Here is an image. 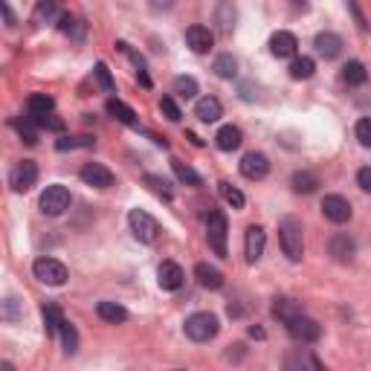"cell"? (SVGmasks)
I'll list each match as a JSON object with an SVG mask.
<instances>
[{
  "label": "cell",
  "instance_id": "1",
  "mask_svg": "<svg viewBox=\"0 0 371 371\" xmlns=\"http://www.w3.org/2000/svg\"><path fill=\"white\" fill-rule=\"evenodd\" d=\"M279 241H282V250L290 261H302L304 255V230H302V221L287 215L279 223Z\"/></svg>",
  "mask_w": 371,
  "mask_h": 371
},
{
  "label": "cell",
  "instance_id": "2",
  "mask_svg": "<svg viewBox=\"0 0 371 371\" xmlns=\"http://www.w3.org/2000/svg\"><path fill=\"white\" fill-rule=\"evenodd\" d=\"M218 316L215 313H209V311H198V313H191L189 319H186V325H183V331H186V336L191 343H209V340H215L218 336Z\"/></svg>",
  "mask_w": 371,
  "mask_h": 371
},
{
  "label": "cell",
  "instance_id": "3",
  "mask_svg": "<svg viewBox=\"0 0 371 371\" xmlns=\"http://www.w3.org/2000/svg\"><path fill=\"white\" fill-rule=\"evenodd\" d=\"M67 209H70V191H67V186L53 183V186H46L41 191V212L44 215L58 218L61 212H67Z\"/></svg>",
  "mask_w": 371,
  "mask_h": 371
},
{
  "label": "cell",
  "instance_id": "4",
  "mask_svg": "<svg viewBox=\"0 0 371 371\" xmlns=\"http://www.w3.org/2000/svg\"><path fill=\"white\" fill-rule=\"evenodd\" d=\"M128 223H131L134 238L142 241V244H154L159 235V223L148 212H142V209H131V212H128Z\"/></svg>",
  "mask_w": 371,
  "mask_h": 371
},
{
  "label": "cell",
  "instance_id": "5",
  "mask_svg": "<svg viewBox=\"0 0 371 371\" xmlns=\"http://www.w3.org/2000/svg\"><path fill=\"white\" fill-rule=\"evenodd\" d=\"M32 273H35V279L41 284H50V287H61L64 282H67V267H64L61 261H55V258H46V255L32 264Z\"/></svg>",
  "mask_w": 371,
  "mask_h": 371
},
{
  "label": "cell",
  "instance_id": "6",
  "mask_svg": "<svg viewBox=\"0 0 371 371\" xmlns=\"http://www.w3.org/2000/svg\"><path fill=\"white\" fill-rule=\"evenodd\" d=\"M206 238L218 258H227V218L221 212H212L206 218Z\"/></svg>",
  "mask_w": 371,
  "mask_h": 371
},
{
  "label": "cell",
  "instance_id": "7",
  "mask_svg": "<svg viewBox=\"0 0 371 371\" xmlns=\"http://www.w3.org/2000/svg\"><path fill=\"white\" fill-rule=\"evenodd\" d=\"M287 334L293 336L296 343H316L319 336H322V325L316 319H311V316H296V319H290L287 322Z\"/></svg>",
  "mask_w": 371,
  "mask_h": 371
},
{
  "label": "cell",
  "instance_id": "8",
  "mask_svg": "<svg viewBox=\"0 0 371 371\" xmlns=\"http://www.w3.org/2000/svg\"><path fill=\"white\" fill-rule=\"evenodd\" d=\"M35 183H38V166L32 163V159H21V163L15 166L12 174H9V186H12L15 191H18V195L29 191Z\"/></svg>",
  "mask_w": 371,
  "mask_h": 371
},
{
  "label": "cell",
  "instance_id": "9",
  "mask_svg": "<svg viewBox=\"0 0 371 371\" xmlns=\"http://www.w3.org/2000/svg\"><path fill=\"white\" fill-rule=\"evenodd\" d=\"M322 215H325L331 223H348L354 209L343 195H328L325 200H322Z\"/></svg>",
  "mask_w": 371,
  "mask_h": 371
},
{
  "label": "cell",
  "instance_id": "10",
  "mask_svg": "<svg viewBox=\"0 0 371 371\" xmlns=\"http://www.w3.org/2000/svg\"><path fill=\"white\" fill-rule=\"evenodd\" d=\"M264 244H267V232L258 227V223L247 227V235H244V255H247V264H255L258 258L264 255Z\"/></svg>",
  "mask_w": 371,
  "mask_h": 371
},
{
  "label": "cell",
  "instance_id": "11",
  "mask_svg": "<svg viewBox=\"0 0 371 371\" xmlns=\"http://www.w3.org/2000/svg\"><path fill=\"white\" fill-rule=\"evenodd\" d=\"M78 174H82V180L93 189H110L114 186V171H110L107 166H102V163H87Z\"/></svg>",
  "mask_w": 371,
  "mask_h": 371
},
{
  "label": "cell",
  "instance_id": "12",
  "mask_svg": "<svg viewBox=\"0 0 371 371\" xmlns=\"http://www.w3.org/2000/svg\"><path fill=\"white\" fill-rule=\"evenodd\" d=\"M241 174H244L247 180H264V177L270 174L267 157H264V154H258V151L244 154V159H241Z\"/></svg>",
  "mask_w": 371,
  "mask_h": 371
},
{
  "label": "cell",
  "instance_id": "13",
  "mask_svg": "<svg viewBox=\"0 0 371 371\" xmlns=\"http://www.w3.org/2000/svg\"><path fill=\"white\" fill-rule=\"evenodd\" d=\"M186 44L191 46V53H209L212 50V44H215V35H212V29L209 26H189L186 29Z\"/></svg>",
  "mask_w": 371,
  "mask_h": 371
},
{
  "label": "cell",
  "instance_id": "14",
  "mask_svg": "<svg viewBox=\"0 0 371 371\" xmlns=\"http://www.w3.org/2000/svg\"><path fill=\"white\" fill-rule=\"evenodd\" d=\"M296 46H299L296 35H293V32H287V29H279L276 35L270 38V53L276 55V58H293L296 55Z\"/></svg>",
  "mask_w": 371,
  "mask_h": 371
},
{
  "label": "cell",
  "instance_id": "15",
  "mask_svg": "<svg viewBox=\"0 0 371 371\" xmlns=\"http://www.w3.org/2000/svg\"><path fill=\"white\" fill-rule=\"evenodd\" d=\"M313 46H316V53L325 58V61H331V58H336L343 53V38L336 35V32H319L316 35V41H313Z\"/></svg>",
  "mask_w": 371,
  "mask_h": 371
},
{
  "label": "cell",
  "instance_id": "16",
  "mask_svg": "<svg viewBox=\"0 0 371 371\" xmlns=\"http://www.w3.org/2000/svg\"><path fill=\"white\" fill-rule=\"evenodd\" d=\"M183 267L180 264H174V261H163L159 264V270H157V282H159V287L163 290H177L183 284Z\"/></svg>",
  "mask_w": 371,
  "mask_h": 371
},
{
  "label": "cell",
  "instance_id": "17",
  "mask_svg": "<svg viewBox=\"0 0 371 371\" xmlns=\"http://www.w3.org/2000/svg\"><path fill=\"white\" fill-rule=\"evenodd\" d=\"M195 117L200 122H218L223 117V105L215 99V96H203V99H198V105H195Z\"/></svg>",
  "mask_w": 371,
  "mask_h": 371
},
{
  "label": "cell",
  "instance_id": "18",
  "mask_svg": "<svg viewBox=\"0 0 371 371\" xmlns=\"http://www.w3.org/2000/svg\"><path fill=\"white\" fill-rule=\"evenodd\" d=\"M241 142H244V134H241V128H235V125H223L215 134V145L221 151H235V148H241Z\"/></svg>",
  "mask_w": 371,
  "mask_h": 371
},
{
  "label": "cell",
  "instance_id": "19",
  "mask_svg": "<svg viewBox=\"0 0 371 371\" xmlns=\"http://www.w3.org/2000/svg\"><path fill=\"white\" fill-rule=\"evenodd\" d=\"M328 252L336 258V261H351L354 252H357V244H354L348 235H334L331 244H328Z\"/></svg>",
  "mask_w": 371,
  "mask_h": 371
},
{
  "label": "cell",
  "instance_id": "20",
  "mask_svg": "<svg viewBox=\"0 0 371 371\" xmlns=\"http://www.w3.org/2000/svg\"><path fill=\"white\" fill-rule=\"evenodd\" d=\"M195 276H198L200 287H206V290H221L223 287V273L218 267H212V264H198Z\"/></svg>",
  "mask_w": 371,
  "mask_h": 371
},
{
  "label": "cell",
  "instance_id": "21",
  "mask_svg": "<svg viewBox=\"0 0 371 371\" xmlns=\"http://www.w3.org/2000/svg\"><path fill=\"white\" fill-rule=\"evenodd\" d=\"M26 107H29V117L38 122L41 117L53 114L55 102H53V96H46V93H32V96H29V102H26Z\"/></svg>",
  "mask_w": 371,
  "mask_h": 371
},
{
  "label": "cell",
  "instance_id": "22",
  "mask_svg": "<svg viewBox=\"0 0 371 371\" xmlns=\"http://www.w3.org/2000/svg\"><path fill=\"white\" fill-rule=\"evenodd\" d=\"M235 6L230 3V0H221L218 3V9H215V24H218V29L223 32V35H230V32L235 29Z\"/></svg>",
  "mask_w": 371,
  "mask_h": 371
},
{
  "label": "cell",
  "instance_id": "23",
  "mask_svg": "<svg viewBox=\"0 0 371 371\" xmlns=\"http://www.w3.org/2000/svg\"><path fill=\"white\" fill-rule=\"evenodd\" d=\"M290 186H293L296 195H313V191L319 189V177L313 171H296L293 177H290Z\"/></svg>",
  "mask_w": 371,
  "mask_h": 371
},
{
  "label": "cell",
  "instance_id": "24",
  "mask_svg": "<svg viewBox=\"0 0 371 371\" xmlns=\"http://www.w3.org/2000/svg\"><path fill=\"white\" fill-rule=\"evenodd\" d=\"M107 114L114 117V119H119L122 125H128V128H139V119H137V114H134V107H128V105L119 102V99H110V102H107Z\"/></svg>",
  "mask_w": 371,
  "mask_h": 371
},
{
  "label": "cell",
  "instance_id": "25",
  "mask_svg": "<svg viewBox=\"0 0 371 371\" xmlns=\"http://www.w3.org/2000/svg\"><path fill=\"white\" fill-rule=\"evenodd\" d=\"M96 313H99V319L110 322V325H122V322L128 319V311L117 302H99L96 304Z\"/></svg>",
  "mask_w": 371,
  "mask_h": 371
},
{
  "label": "cell",
  "instance_id": "26",
  "mask_svg": "<svg viewBox=\"0 0 371 371\" xmlns=\"http://www.w3.org/2000/svg\"><path fill=\"white\" fill-rule=\"evenodd\" d=\"M58 18H61L58 0H38L35 12H32V21H35V24H55Z\"/></svg>",
  "mask_w": 371,
  "mask_h": 371
},
{
  "label": "cell",
  "instance_id": "27",
  "mask_svg": "<svg viewBox=\"0 0 371 371\" xmlns=\"http://www.w3.org/2000/svg\"><path fill=\"white\" fill-rule=\"evenodd\" d=\"M313 73H316V61L308 55L293 58V64H290V78H293V82H308Z\"/></svg>",
  "mask_w": 371,
  "mask_h": 371
},
{
  "label": "cell",
  "instance_id": "28",
  "mask_svg": "<svg viewBox=\"0 0 371 371\" xmlns=\"http://www.w3.org/2000/svg\"><path fill=\"white\" fill-rule=\"evenodd\" d=\"M273 316L282 319L284 325H287L290 319L302 316V304H299V302H293V299H276V304H273Z\"/></svg>",
  "mask_w": 371,
  "mask_h": 371
},
{
  "label": "cell",
  "instance_id": "29",
  "mask_svg": "<svg viewBox=\"0 0 371 371\" xmlns=\"http://www.w3.org/2000/svg\"><path fill=\"white\" fill-rule=\"evenodd\" d=\"M171 169H174V174H177V180L180 183H186V186H203V177L191 169V166H186V163H180V159H171Z\"/></svg>",
  "mask_w": 371,
  "mask_h": 371
},
{
  "label": "cell",
  "instance_id": "30",
  "mask_svg": "<svg viewBox=\"0 0 371 371\" xmlns=\"http://www.w3.org/2000/svg\"><path fill=\"white\" fill-rule=\"evenodd\" d=\"M287 368L290 371H296V368H311V371H319L322 368V363L313 357V354L304 348V351H299V354H290L287 357Z\"/></svg>",
  "mask_w": 371,
  "mask_h": 371
},
{
  "label": "cell",
  "instance_id": "31",
  "mask_svg": "<svg viewBox=\"0 0 371 371\" xmlns=\"http://www.w3.org/2000/svg\"><path fill=\"white\" fill-rule=\"evenodd\" d=\"M343 78L348 85H365L368 82V70H365V64L363 61H348L345 67H343Z\"/></svg>",
  "mask_w": 371,
  "mask_h": 371
},
{
  "label": "cell",
  "instance_id": "32",
  "mask_svg": "<svg viewBox=\"0 0 371 371\" xmlns=\"http://www.w3.org/2000/svg\"><path fill=\"white\" fill-rule=\"evenodd\" d=\"M38 122L32 117H24V119H15V131H18V137L26 142V145H35L38 142Z\"/></svg>",
  "mask_w": 371,
  "mask_h": 371
},
{
  "label": "cell",
  "instance_id": "33",
  "mask_svg": "<svg viewBox=\"0 0 371 371\" xmlns=\"http://www.w3.org/2000/svg\"><path fill=\"white\" fill-rule=\"evenodd\" d=\"M61 322H64V313H61L58 304H44V325H46V334H50V336H58Z\"/></svg>",
  "mask_w": 371,
  "mask_h": 371
},
{
  "label": "cell",
  "instance_id": "34",
  "mask_svg": "<svg viewBox=\"0 0 371 371\" xmlns=\"http://www.w3.org/2000/svg\"><path fill=\"white\" fill-rule=\"evenodd\" d=\"M93 137L90 134H78V137H61L55 142V148L58 151H73V148H93Z\"/></svg>",
  "mask_w": 371,
  "mask_h": 371
},
{
  "label": "cell",
  "instance_id": "35",
  "mask_svg": "<svg viewBox=\"0 0 371 371\" xmlns=\"http://www.w3.org/2000/svg\"><path fill=\"white\" fill-rule=\"evenodd\" d=\"M212 70H215V76H218V78H235L238 64H235V58H232L230 53H223V55H218V58H215Z\"/></svg>",
  "mask_w": 371,
  "mask_h": 371
},
{
  "label": "cell",
  "instance_id": "36",
  "mask_svg": "<svg viewBox=\"0 0 371 371\" xmlns=\"http://www.w3.org/2000/svg\"><path fill=\"white\" fill-rule=\"evenodd\" d=\"M58 32H64V35H73V38L82 41V38H85V24L78 21V18H73V15H61V18H58Z\"/></svg>",
  "mask_w": 371,
  "mask_h": 371
},
{
  "label": "cell",
  "instance_id": "37",
  "mask_svg": "<svg viewBox=\"0 0 371 371\" xmlns=\"http://www.w3.org/2000/svg\"><path fill=\"white\" fill-rule=\"evenodd\" d=\"M174 93L180 96V99H195L198 96V82L191 76H177L174 78Z\"/></svg>",
  "mask_w": 371,
  "mask_h": 371
},
{
  "label": "cell",
  "instance_id": "38",
  "mask_svg": "<svg viewBox=\"0 0 371 371\" xmlns=\"http://www.w3.org/2000/svg\"><path fill=\"white\" fill-rule=\"evenodd\" d=\"M58 336H61L64 351H67V354H76V351H78V334H76V328L70 325L67 319L61 322V331H58Z\"/></svg>",
  "mask_w": 371,
  "mask_h": 371
},
{
  "label": "cell",
  "instance_id": "39",
  "mask_svg": "<svg viewBox=\"0 0 371 371\" xmlns=\"http://www.w3.org/2000/svg\"><path fill=\"white\" fill-rule=\"evenodd\" d=\"M221 198L227 200V203H230L232 209H244V203H247V198L241 195V191H238V189H235L232 183H227V180L221 183Z\"/></svg>",
  "mask_w": 371,
  "mask_h": 371
},
{
  "label": "cell",
  "instance_id": "40",
  "mask_svg": "<svg viewBox=\"0 0 371 371\" xmlns=\"http://www.w3.org/2000/svg\"><path fill=\"white\" fill-rule=\"evenodd\" d=\"M159 110H163V117L169 119V122H180V107H177V102L171 99V96H163V99H159Z\"/></svg>",
  "mask_w": 371,
  "mask_h": 371
},
{
  "label": "cell",
  "instance_id": "41",
  "mask_svg": "<svg viewBox=\"0 0 371 371\" xmlns=\"http://www.w3.org/2000/svg\"><path fill=\"white\" fill-rule=\"evenodd\" d=\"M145 186H151L159 198H166V200H171V189H169V180H163V177H157V174H148L145 177Z\"/></svg>",
  "mask_w": 371,
  "mask_h": 371
},
{
  "label": "cell",
  "instance_id": "42",
  "mask_svg": "<svg viewBox=\"0 0 371 371\" xmlns=\"http://www.w3.org/2000/svg\"><path fill=\"white\" fill-rule=\"evenodd\" d=\"M96 82H99L105 90H114L117 87V82H114V76H110V70H107V64L105 61H99V64H96Z\"/></svg>",
  "mask_w": 371,
  "mask_h": 371
},
{
  "label": "cell",
  "instance_id": "43",
  "mask_svg": "<svg viewBox=\"0 0 371 371\" xmlns=\"http://www.w3.org/2000/svg\"><path fill=\"white\" fill-rule=\"evenodd\" d=\"M354 134H357L363 148H371V119H360L357 128H354Z\"/></svg>",
  "mask_w": 371,
  "mask_h": 371
},
{
  "label": "cell",
  "instance_id": "44",
  "mask_svg": "<svg viewBox=\"0 0 371 371\" xmlns=\"http://www.w3.org/2000/svg\"><path fill=\"white\" fill-rule=\"evenodd\" d=\"M38 125H41V128H46V131H58V134L64 131V119H58L55 114L41 117V119H38Z\"/></svg>",
  "mask_w": 371,
  "mask_h": 371
},
{
  "label": "cell",
  "instance_id": "45",
  "mask_svg": "<svg viewBox=\"0 0 371 371\" xmlns=\"http://www.w3.org/2000/svg\"><path fill=\"white\" fill-rule=\"evenodd\" d=\"M0 316H3L6 322H15V319H18V316H21V313H18V299L9 296V299L3 302V311H0Z\"/></svg>",
  "mask_w": 371,
  "mask_h": 371
},
{
  "label": "cell",
  "instance_id": "46",
  "mask_svg": "<svg viewBox=\"0 0 371 371\" xmlns=\"http://www.w3.org/2000/svg\"><path fill=\"white\" fill-rule=\"evenodd\" d=\"M357 186L371 195V166H365V169H360V171H357Z\"/></svg>",
  "mask_w": 371,
  "mask_h": 371
},
{
  "label": "cell",
  "instance_id": "47",
  "mask_svg": "<svg viewBox=\"0 0 371 371\" xmlns=\"http://www.w3.org/2000/svg\"><path fill=\"white\" fill-rule=\"evenodd\" d=\"M348 9H351V12H354V18H357V24H360V29H363V32H365V29H368V21H365V18H363V12H360V9H357V3H354V0H348Z\"/></svg>",
  "mask_w": 371,
  "mask_h": 371
},
{
  "label": "cell",
  "instance_id": "48",
  "mask_svg": "<svg viewBox=\"0 0 371 371\" xmlns=\"http://www.w3.org/2000/svg\"><path fill=\"white\" fill-rule=\"evenodd\" d=\"M174 6V0H151V9L154 12H166V9H171Z\"/></svg>",
  "mask_w": 371,
  "mask_h": 371
},
{
  "label": "cell",
  "instance_id": "49",
  "mask_svg": "<svg viewBox=\"0 0 371 371\" xmlns=\"http://www.w3.org/2000/svg\"><path fill=\"white\" fill-rule=\"evenodd\" d=\"M3 12H6V26H15V15H12V9H9L6 0H3Z\"/></svg>",
  "mask_w": 371,
  "mask_h": 371
},
{
  "label": "cell",
  "instance_id": "50",
  "mask_svg": "<svg viewBox=\"0 0 371 371\" xmlns=\"http://www.w3.org/2000/svg\"><path fill=\"white\" fill-rule=\"evenodd\" d=\"M250 336H258V340H264V331H261V328H255V325H252V328H250Z\"/></svg>",
  "mask_w": 371,
  "mask_h": 371
}]
</instances>
